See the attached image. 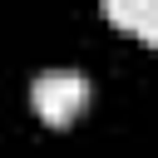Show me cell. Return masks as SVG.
I'll list each match as a JSON object with an SVG mask.
<instances>
[{
  "label": "cell",
  "mask_w": 158,
  "mask_h": 158,
  "mask_svg": "<svg viewBox=\"0 0 158 158\" xmlns=\"http://www.w3.org/2000/svg\"><path fill=\"white\" fill-rule=\"evenodd\" d=\"M30 104H35V114L49 128H64L89 104V74H79V69H44L30 84Z\"/></svg>",
  "instance_id": "cell-1"
},
{
  "label": "cell",
  "mask_w": 158,
  "mask_h": 158,
  "mask_svg": "<svg viewBox=\"0 0 158 158\" xmlns=\"http://www.w3.org/2000/svg\"><path fill=\"white\" fill-rule=\"evenodd\" d=\"M104 15H109L114 25H128V30H138V40H143V44H158V10H153L148 0H138V5L109 0V5H104Z\"/></svg>",
  "instance_id": "cell-2"
}]
</instances>
